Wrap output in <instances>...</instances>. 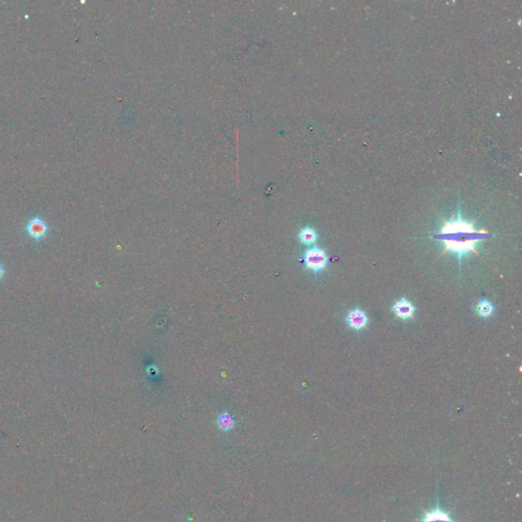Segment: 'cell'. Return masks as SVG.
Masks as SVG:
<instances>
[{"instance_id": "1", "label": "cell", "mask_w": 522, "mask_h": 522, "mask_svg": "<svg viewBox=\"0 0 522 522\" xmlns=\"http://www.w3.org/2000/svg\"><path fill=\"white\" fill-rule=\"evenodd\" d=\"M487 237H489L487 231L476 230L473 223L463 221L460 213L455 220L444 221L440 233L436 236L444 244L445 249L442 254L450 252L457 255L460 264L462 258L470 253L478 255L476 245Z\"/></svg>"}, {"instance_id": "2", "label": "cell", "mask_w": 522, "mask_h": 522, "mask_svg": "<svg viewBox=\"0 0 522 522\" xmlns=\"http://www.w3.org/2000/svg\"><path fill=\"white\" fill-rule=\"evenodd\" d=\"M413 522H462L454 518L452 510L445 509L437 495V501L431 508H423L420 516Z\"/></svg>"}, {"instance_id": "3", "label": "cell", "mask_w": 522, "mask_h": 522, "mask_svg": "<svg viewBox=\"0 0 522 522\" xmlns=\"http://www.w3.org/2000/svg\"><path fill=\"white\" fill-rule=\"evenodd\" d=\"M327 254L323 249L313 247L307 249L303 256L304 265L313 272H319L327 266Z\"/></svg>"}, {"instance_id": "4", "label": "cell", "mask_w": 522, "mask_h": 522, "mask_svg": "<svg viewBox=\"0 0 522 522\" xmlns=\"http://www.w3.org/2000/svg\"><path fill=\"white\" fill-rule=\"evenodd\" d=\"M26 232L31 238L38 241L47 235L48 226L41 218H33L27 224Z\"/></svg>"}, {"instance_id": "5", "label": "cell", "mask_w": 522, "mask_h": 522, "mask_svg": "<svg viewBox=\"0 0 522 522\" xmlns=\"http://www.w3.org/2000/svg\"><path fill=\"white\" fill-rule=\"evenodd\" d=\"M392 309H393L394 313L396 314V316L401 319L412 318L413 314L415 312L414 305L406 298H402L400 300H398L393 305Z\"/></svg>"}, {"instance_id": "6", "label": "cell", "mask_w": 522, "mask_h": 522, "mask_svg": "<svg viewBox=\"0 0 522 522\" xmlns=\"http://www.w3.org/2000/svg\"><path fill=\"white\" fill-rule=\"evenodd\" d=\"M346 321L351 328L355 330H361L367 326L368 317L363 310L356 308L348 313Z\"/></svg>"}, {"instance_id": "7", "label": "cell", "mask_w": 522, "mask_h": 522, "mask_svg": "<svg viewBox=\"0 0 522 522\" xmlns=\"http://www.w3.org/2000/svg\"><path fill=\"white\" fill-rule=\"evenodd\" d=\"M475 311L476 313L481 316V317H489L492 316L494 311H495V308H494V305L492 304V302H489L488 300H480L476 306H475Z\"/></svg>"}, {"instance_id": "8", "label": "cell", "mask_w": 522, "mask_h": 522, "mask_svg": "<svg viewBox=\"0 0 522 522\" xmlns=\"http://www.w3.org/2000/svg\"><path fill=\"white\" fill-rule=\"evenodd\" d=\"M298 237H299L300 241H301L303 244H305V245H312V244H314V243L316 242V240H317L316 232H315L313 229L309 228V227H307V228L302 229V230L300 231Z\"/></svg>"}, {"instance_id": "9", "label": "cell", "mask_w": 522, "mask_h": 522, "mask_svg": "<svg viewBox=\"0 0 522 522\" xmlns=\"http://www.w3.org/2000/svg\"><path fill=\"white\" fill-rule=\"evenodd\" d=\"M218 423H219V426L224 429V431H228V429H231L234 425V419L232 418V416L227 413V412H224L222 413L219 418H218Z\"/></svg>"}, {"instance_id": "10", "label": "cell", "mask_w": 522, "mask_h": 522, "mask_svg": "<svg viewBox=\"0 0 522 522\" xmlns=\"http://www.w3.org/2000/svg\"><path fill=\"white\" fill-rule=\"evenodd\" d=\"M5 272H6V270H5L4 266H3L2 264H0V280H2V279L4 278V275H5Z\"/></svg>"}]
</instances>
